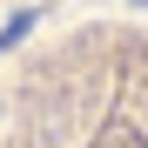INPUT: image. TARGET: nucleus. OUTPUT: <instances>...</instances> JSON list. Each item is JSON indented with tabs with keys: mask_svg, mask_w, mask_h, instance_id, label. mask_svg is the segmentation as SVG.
Here are the masks:
<instances>
[{
	"mask_svg": "<svg viewBox=\"0 0 148 148\" xmlns=\"http://www.w3.org/2000/svg\"><path fill=\"white\" fill-rule=\"evenodd\" d=\"M0 148H148V14L40 27L0 74Z\"/></svg>",
	"mask_w": 148,
	"mask_h": 148,
	"instance_id": "nucleus-1",
	"label": "nucleus"
},
{
	"mask_svg": "<svg viewBox=\"0 0 148 148\" xmlns=\"http://www.w3.org/2000/svg\"><path fill=\"white\" fill-rule=\"evenodd\" d=\"M14 7H40V0H0V14H14Z\"/></svg>",
	"mask_w": 148,
	"mask_h": 148,
	"instance_id": "nucleus-2",
	"label": "nucleus"
}]
</instances>
